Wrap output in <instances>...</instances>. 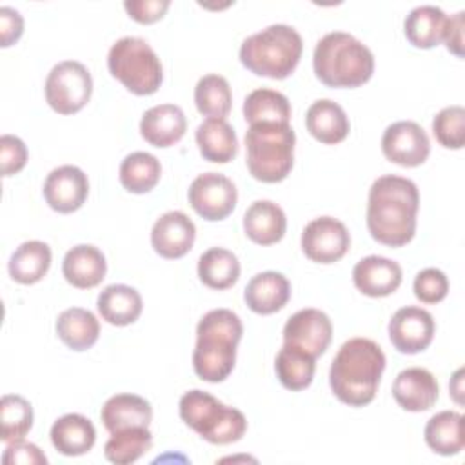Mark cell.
Wrapping results in <instances>:
<instances>
[{"label": "cell", "instance_id": "d6986e66", "mask_svg": "<svg viewBox=\"0 0 465 465\" xmlns=\"http://www.w3.org/2000/svg\"><path fill=\"white\" fill-rule=\"evenodd\" d=\"M401 276L398 262L376 254L361 258L352 269V282L356 289L371 298L392 294L400 287Z\"/></svg>", "mask_w": 465, "mask_h": 465}, {"label": "cell", "instance_id": "ba28073f", "mask_svg": "<svg viewBox=\"0 0 465 465\" xmlns=\"http://www.w3.org/2000/svg\"><path fill=\"white\" fill-rule=\"evenodd\" d=\"M107 67L111 76L136 96L154 94L163 80V67L158 54L138 36L116 40L109 49Z\"/></svg>", "mask_w": 465, "mask_h": 465}, {"label": "cell", "instance_id": "5bb4252c", "mask_svg": "<svg viewBox=\"0 0 465 465\" xmlns=\"http://www.w3.org/2000/svg\"><path fill=\"white\" fill-rule=\"evenodd\" d=\"M332 340V323L320 309H302L283 325V343L298 347L307 354L322 356Z\"/></svg>", "mask_w": 465, "mask_h": 465}, {"label": "cell", "instance_id": "4dcf8cb0", "mask_svg": "<svg viewBox=\"0 0 465 465\" xmlns=\"http://www.w3.org/2000/svg\"><path fill=\"white\" fill-rule=\"evenodd\" d=\"M425 443L441 456H456L463 450V416L456 411H441L434 414L423 430Z\"/></svg>", "mask_w": 465, "mask_h": 465}, {"label": "cell", "instance_id": "3957f363", "mask_svg": "<svg viewBox=\"0 0 465 465\" xmlns=\"http://www.w3.org/2000/svg\"><path fill=\"white\" fill-rule=\"evenodd\" d=\"M243 325L236 312L213 309L196 325V345L193 351V369L196 376L209 383L227 380L236 363V347L242 340Z\"/></svg>", "mask_w": 465, "mask_h": 465}, {"label": "cell", "instance_id": "f546056e", "mask_svg": "<svg viewBox=\"0 0 465 465\" xmlns=\"http://www.w3.org/2000/svg\"><path fill=\"white\" fill-rule=\"evenodd\" d=\"M447 15L436 5L414 7L403 22V33L411 45L432 49L443 40Z\"/></svg>", "mask_w": 465, "mask_h": 465}, {"label": "cell", "instance_id": "44dd1931", "mask_svg": "<svg viewBox=\"0 0 465 465\" xmlns=\"http://www.w3.org/2000/svg\"><path fill=\"white\" fill-rule=\"evenodd\" d=\"M291 298L289 280L276 271H265L252 276L245 287L243 300L256 314H274L287 305Z\"/></svg>", "mask_w": 465, "mask_h": 465}, {"label": "cell", "instance_id": "ab89813d", "mask_svg": "<svg viewBox=\"0 0 465 465\" xmlns=\"http://www.w3.org/2000/svg\"><path fill=\"white\" fill-rule=\"evenodd\" d=\"M412 289H414V296L421 303L432 305L445 300L449 292V280L443 271L436 267H427L416 274Z\"/></svg>", "mask_w": 465, "mask_h": 465}, {"label": "cell", "instance_id": "e0dca14e", "mask_svg": "<svg viewBox=\"0 0 465 465\" xmlns=\"http://www.w3.org/2000/svg\"><path fill=\"white\" fill-rule=\"evenodd\" d=\"M440 394L434 374L423 367H409L398 372L392 383L396 403L409 412L429 411Z\"/></svg>", "mask_w": 465, "mask_h": 465}, {"label": "cell", "instance_id": "f6af8a7d", "mask_svg": "<svg viewBox=\"0 0 465 465\" xmlns=\"http://www.w3.org/2000/svg\"><path fill=\"white\" fill-rule=\"evenodd\" d=\"M463 27H465V13L458 11L450 18H447L443 40L445 47L456 54L458 58H463Z\"/></svg>", "mask_w": 465, "mask_h": 465}, {"label": "cell", "instance_id": "7a4b0ae2", "mask_svg": "<svg viewBox=\"0 0 465 465\" xmlns=\"http://www.w3.org/2000/svg\"><path fill=\"white\" fill-rule=\"evenodd\" d=\"M383 371L381 347L369 338H351L338 349L331 363L329 385L341 403L365 407L374 400Z\"/></svg>", "mask_w": 465, "mask_h": 465}, {"label": "cell", "instance_id": "74e56055", "mask_svg": "<svg viewBox=\"0 0 465 465\" xmlns=\"http://www.w3.org/2000/svg\"><path fill=\"white\" fill-rule=\"evenodd\" d=\"M2 441L13 443L24 440L33 427V407L18 394H4L0 401Z\"/></svg>", "mask_w": 465, "mask_h": 465}, {"label": "cell", "instance_id": "2e32d148", "mask_svg": "<svg viewBox=\"0 0 465 465\" xmlns=\"http://www.w3.org/2000/svg\"><path fill=\"white\" fill-rule=\"evenodd\" d=\"M194 238L196 227L182 211H169L162 214L151 229V245L154 252L167 260L185 256L193 249Z\"/></svg>", "mask_w": 465, "mask_h": 465}, {"label": "cell", "instance_id": "277c9868", "mask_svg": "<svg viewBox=\"0 0 465 465\" xmlns=\"http://www.w3.org/2000/svg\"><path fill=\"white\" fill-rule=\"evenodd\" d=\"M312 67L323 85L354 89L371 80L374 73V54L352 35L332 31L318 40Z\"/></svg>", "mask_w": 465, "mask_h": 465}, {"label": "cell", "instance_id": "8d00e7d4", "mask_svg": "<svg viewBox=\"0 0 465 465\" xmlns=\"http://www.w3.org/2000/svg\"><path fill=\"white\" fill-rule=\"evenodd\" d=\"M194 104L200 114L207 118H223L232 105V93L229 82L222 74H205L194 87Z\"/></svg>", "mask_w": 465, "mask_h": 465}, {"label": "cell", "instance_id": "7c38bea8", "mask_svg": "<svg viewBox=\"0 0 465 465\" xmlns=\"http://www.w3.org/2000/svg\"><path fill=\"white\" fill-rule=\"evenodd\" d=\"M383 156L401 167H418L430 154V142L423 127L411 120L391 124L381 136Z\"/></svg>", "mask_w": 465, "mask_h": 465}, {"label": "cell", "instance_id": "bcb514c9", "mask_svg": "<svg viewBox=\"0 0 465 465\" xmlns=\"http://www.w3.org/2000/svg\"><path fill=\"white\" fill-rule=\"evenodd\" d=\"M463 369H458L456 372H454V376H452V380H450V385H449V389H450V394H452V398H454V401L456 403H460L461 405V394H463V387H461V381H463Z\"/></svg>", "mask_w": 465, "mask_h": 465}, {"label": "cell", "instance_id": "ac0fdd59", "mask_svg": "<svg viewBox=\"0 0 465 465\" xmlns=\"http://www.w3.org/2000/svg\"><path fill=\"white\" fill-rule=\"evenodd\" d=\"M187 131V118L182 107L174 104H160L147 109L140 120L142 138L158 149L178 143Z\"/></svg>", "mask_w": 465, "mask_h": 465}, {"label": "cell", "instance_id": "d4e9b609", "mask_svg": "<svg viewBox=\"0 0 465 465\" xmlns=\"http://www.w3.org/2000/svg\"><path fill=\"white\" fill-rule=\"evenodd\" d=\"M51 443L64 456H82L89 452L96 441L93 421L78 412L60 416L51 427Z\"/></svg>", "mask_w": 465, "mask_h": 465}, {"label": "cell", "instance_id": "7402d4cb", "mask_svg": "<svg viewBox=\"0 0 465 465\" xmlns=\"http://www.w3.org/2000/svg\"><path fill=\"white\" fill-rule=\"evenodd\" d=\"M305 125L311 136L325 145L343 142L351 131L347 113L340 104L329 98L316 100L309 105L305 113Z\"/></svg>", "mask_w": 465, "mask_h": 465}, {"label": "cell", "instance_id": "83f0119b", "mask_svg": "<svg viewBox=\"0 0 465 465\" xmlns=\"http://www.w3.org/2000/svg\"><path fill=\"white\" fill-rule=\"evenodd\" d=\"M56 334L62 343L76 352L91 349L100 336V323L96 316L82 307H71L58 314Z\"/></svg>", "mask_w": 465, "mask_h": 465}, {"label": "cell", "instance_id": "836d02e7", "mask_svg": "<svg viewBox=\"0 0 465 465\" xmlns=\"http://www.w3.org/2000/svg\"><path fill=\"white\" fill-rule=\"evenodd\" d=\"M276 376L287 391H303L312 383L316 358L305 351L283 343L274 361Z\"/></svg>", "mask_w": 465, "mask_h": 465}, {"label": "cell", "instance_id": "9c48e42d", "mask_svg": "<svg viewBox=\"0 0 465 465\" xmlns=\"http://www.w3.org/2000/svg\"><path fill=\"white\" fill-rule=\"evenodd\" d=\"M45 102L58 114H74L84 109L93 93L89 69L76 60L56 64L45 78Z\"/></svg>", "mask_w": 465, "mask_h": 465}, {"label": "cell", "instance_id": "cb8c5ba5", "mask_svg": "<svg viewBox=\"0 0 465 465\" xmlns=\"http://www.w3.org/2000/svg\"><path fill=\"white\" fill-rule=\"evenodd\" d=\"M100 418L109 432H118L131 427H149L153 420V407L138 394H114L104 403Z\"/></svg>", "mask_w": 465, "mask_h": 465}, {"label": "cell", "instance_id": "f1b7e54d", "mask_svg": "<svg viewBox=\"0 0 465 465\" xmlns=\"http://www.w3.org/2000/svg\"><path fill=\"white\" fill-rule=\"evenodd\" d=\"M51 267V249L45 242L29 240L20 243L9 258V276L22 285L40 282Z\"/></svg>", "mask_w": 465, "mask_h": 465}, {"label": "cell", "instance_id": "603a6c76", "mask_svg": "<svg viewBox=\"0 0 465 465\" xmlns=\"http://www.w3.org/2000/svg\"><path fill=\"white\" fill-rule=\"evenodd\" d=\"M287 229L283 209L271 200L252 202L243 214V231L258 245L278 243Z\"/></svg>", "mask_w": 465, "mask_h": 465}, {"label": "cell", "instance_id": "30bf717a", "mask_svg": "<svg viewBox=\"0 0 465 465\" xmlns=\"http://www.w3.org/2000/svg\"><path fill=\"white\" fill-rule=\"evenodd\" d=\"M187 198L198 216L207 222H220L234 211L238 191L225 174L203 173L191 182Z\"/></svg>", "mask_w": 465, "mask_h": 465}, {"label": "cell", "instance_id": "7bdbcfd3", "mask_svg": "<svg viewBox=\"0 0 465 465\" xmlns=\"http://www.w3.org/2000/svg\"><path fill=\"white\" fill-rule=\"evenodd\" d=\"M171 2L169 0H138V2H124V9L127 15L138 24H154L167 13Z\"/></svg>", "mask_w": 465, "mask_h": 465}, {"label": "cell", "instance_id": "ee69618b", "mask_svg": "<svg viewBox=\"0 0 465 465\" xmlns=\"http://www.w3.org/2000/svg\"><path fill=\"white\" fill-rule=\"evenodd\" d=\"M24 33V18L13 7H0V45L9 47L20 40Z\"/></svg>", "mask_w": 465, "mask_h": 465}, {"label": "cell", "instance_id": "9a60e30c", "mask_svg": "<svg viewBox=\"0 0 465 465\" xmlns=\"http://www.w3.org/2000/svg\"><path fill=\"white\" fill-rule=\"evenodd\" d=\"M89 194L87 174L76 165H60L53 169L44 182L45 203L62 214L78 211Z\"/></svg>", "mask_w": 465, "mask_h": 465}, {"label": "cell", "instance_id": "f35d334b", "mask_svg": "<svg viewBox=\"0 0 465 465\" xmlns=\"http://www.w3.org/2000/svg\"><path fill=\"white\" fill-rule=\"evenodd\" d=\"M432 133L438 143L445 149H461L465 143V109L449 105L432 120Z\"/></svg>", "mask_w": 465, "mask_h": 465}, {"label": "cell", "instance_id": "1f68e13d", "mask_svg": "<svg viewBox=\"0 0 465 465\" xmlns=\"http://www.w3.org/2000/svg\"><path fill=\"white\" fill-rule=\"evenodd\" d=\"M198 278L209 289H229L240 278V262L229 249L211 247L198 258Z\"/></svg>", "mask_w": 465, "mask_h": 465}, {"label": "cell", "instance_id": "4fadbf2b", "mask_svg": "<svg viewBox=\"0 0 465 465\" xmlns=\"http://www.w3.org/2000/svg\"><path fill=\"white\" fill-rule=\"evenodd\" d=\"M434 332L432 314L414 305L398 309L389 322V340L401 354L423 352L432 343Z\"/></svg>", "mask_w": 465, "mask_h": 465}, {"label": "cell", "instance_id": "52a82bcc", "mask_svg": "<svg viewBox=\"0 0 465 465\" xmlns=\"http://www.w3.org/2000/svg\"><path fill=\"white\" fill-rule=\"evenodd\" d=\"M182 421L213 445H229L247 430V420L236 407L223 405L213 394L191 389L178 403Z\"/></svg>", "mask_w": 465, "mask_h": 465}, {"label": "cell", "instance_id": "8fae6325", "mask_svg": "<svg viewBox=\"0 0 465 465\" xmlns=\"http://www.w3.org/2000/svg\"><path fill=\"white\" fill-rule=\"evenodd\" d=\"M351 247V234L343 222L332 216L311 220L302 232V251L316 263H334L341 260Z\"/></svg>", "mask_w": 465, "mask_h": 465}, {"label": "cell", "instance_id": "d590c367", "mask_svg": "<svg viewBox=\"0 0 465 465\" xmlns=\"http://www.w3.org/2000/svg\"><path fill=\"white\" fill-rule=\"evenodd\" d=\"M153 445L149 427H131L125 430L111 432L104 447L105 460L114 465H129L140 460Z\"/></svg>", "mask_w": 465, "mask_h": 465}, {"label": "cell", "instance_id": "8992f818", "mask_svg": "<svg viewBox=\"0 0 465 465\" xmlns=\"http://www.w3.org/2000/svg\"><path fill=\"white\" fill-rule=\"evenodd\" d=\"M296 134L291 124H252L245 133L247 169L263 183L285 180L294 163Z\"/></svg>", "mask_w": 465, "mask_h": 465}, {"label": "cell", "instance_id": "ffe728a7", "mask_svg": "<svg viewBox=\"0 0 465 465\" xmlns=\"http://www.w3.org/2000/svg\"><path fill=\"white\" fill-rule=\"evenodd\" d=\"M107 272L104 252L89 243L69 249L62 262V274L76 289H93L102 283Z\"/></svg>", "mask_w": 465, "mask_h": 465}, {"label": "cell", "instance_id": "60d3db41", "mask_svg": "<svg viewBox=\"0 0 465 465\" xmlns=\"http://www.w3.org/2000/svg\"><path fill=\"white\" fill-rule=\"evenodd\" d=\"M0 163L2 176H13L20 173L27 163V147L15 134H2L0 138Z\"/></svg>", "mask_w": 465, "mask_h": 465}, {"label": "cell", "instance_id": "484cf974", "mask_svg": "<svg viewBox=\"0 0 465 465\" xmlns=\"http://www.w3.org/2000/svg\"><path fill=\"white\" fill-rule=\"evenodd\" d=\"M196 145L203 160L213 163H229L238 154V138L223 118H205L196 127Z\"/></svg>", "mask_w": 465, "mask_h": 465}, {"label": "cell", "instance_id": "4316f807", "mask_svg": "<svg viewBox=\"0 0 465 465\" xmlns=\"http://www.w3.org/2000/svg\"><path fill=\"white\" fill-rule=\"evenodd\" d=\"M98 312L102 320H105L111 325L125 327L134 323L143 309L142 296L134 287L124 285V283H113L107 285L96 300Z\"/></svg>", "mask_w": 465, "mask_h": 465}, {"label": "cell", "instance_id": "d6a6232c", "mask_svg": "<svg viewBox=\"0 0 465 465\" xmlns=\"http://www.w3.org/2000/svg\"><path fill=\"white\" fill-rule=\"evenodd\" d=\"M162 176V165L160 160L143 151H136L127 154L118 171L120 183L125 191L133 194H145L156 187Z\"/></svg>", "mask_w": 465, "mask_h": 465}, {"label": "cell", "instance_id": "6da1fadb", "mask_svg": "<svg viewBox=\"0 0 465 465\" xmlns=\"http://www.w3.org/2000/svg\"><path fill=\"white\" fill-rule=\"evenodd\" d=\"M420 193L412 180L385 174L372 182L367 202V229L387 247L407 245L416 232Z\"/></svg>", "mask_w": 465, "mask_h": 465}, {"label": "cell", "instance_id": "5b68a950", "mask_svg": "<svg viewBox=\"0 0 465 465\" xmlns=\"http://www.w3.org/2000/svg\"><path fill=\"white\" fill-rule=\"evenodd\" d=\"M303 40L287 24H272L240 45V62L256 76L283 80L291 76L302 58Z\"/></svg>", "mask_w": 465, "mask_h": 465}, {"label": "cell", "instance_id": "e575fe53", "mask_svg": "<svg viewBox=\"0 0 465 465\" xmlns=\"http://www.w3.org/2000/svg\"><path fill=\"white\" fill-rule=\"evenodd\" d=\"M243 118L252 124H289L291 104L285 94L274 89H254L243 102Z\"/></svg>", "mask_w": 465, "mask_h": 465}, {"label": "cell", "instance_id": "b9f144b4", "mask_svg": "<svg viewBox=\"0 0 465 465\" xmlns=\"http://www.w3.org/2000/svg\"><path fill=\"white\" fill-rule=\"evenodd\" d=\"M2 461L5 465H15V463H22V465H45L47 458L45 454L29 441H13L7 443L4 454H2Z\"/></svg>", "mask_w": 465, "mask_h": 465}]
</instances>
